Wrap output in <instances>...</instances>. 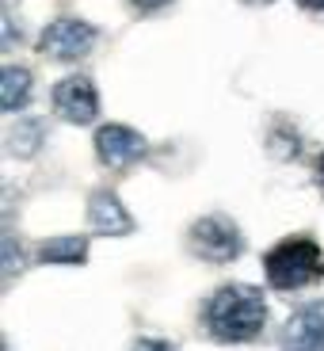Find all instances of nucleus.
Returning <instances> with one entry per match:
<instances>
[{"label":"nucleus","instance_id":"8","mask_svg":"<svg viewBox=\"0 0 324 351\" xmlns=\"http://www.w3.org/2000/svg\"><path fill=\"white\" fill-rule=\"evenodd\" d=\"M88 226L99 237H123V233L134 229V218L111 191H96L88 199Z\"/></svg>","mask_w":324,"mask_h":351},{"label":"nucleus","instance_id":"10","mask_svg":"<svg viewBox=\"0 0 324 351\" xmlns=\"http://www.w3.org/2000/svg\"><path fill=\"white\" fill-rule=\"evenodd\" d=\"M88 241L84 237H50L38 245V260L42 263H84Z\"/></svg>","mask_w":324,"mask_h":351},{"label":"nucleus","instance_id":"11","mask_svg":"<svg viewBox=\"0 0 324 351\" xmlns=\"http://www.w3.org/2000/svg\"><path fill=\"white\" fill-rule=\"evenodd\" d=\"M134 351H172V348H168L164 340H138V343H134Z\"/></svg>","mask_w":324,"mask_h":351},{"label":"nucleus","instance_id":"12","mask_svg":"<svg viewBox=\"0 0 324 351\" xmlns=\"http://www.w3.org/2000/svg\"><path fill=\"white\" fill-rule=\"evenodd\" d=\"M134 8H141V12H157V8H164L168 0H130Z\"/></svg>","mask_w":324,"mask_h":351},{"label":"nucleus","instance_id":"9","mask_svg":"<svg viewBox=\"0 0 324 351\" xmlns=\"http://www.w3.org/2000/svg\"><path fill=\"white\" fill-rule=\"evenodd\" d=\"M27 99H31V73L19 69V65H8L0 73V107L4 111H19Z\"/></svg>","mask_w":324,"mask_h":351},{"label":"nucleus","instance_id":"6","mask_svg":"<svg viewBox=\"0 0 324 351\" xmlns=\"http://www.w3.org/2000/svg\"><path fill=\"white\" fill-rule=\"evenodd\" d=\"M53 111L73 126H88L99 114V92L88 77H69L53 84Z\"/></svg>","mask_w":324,"mask_h":351},{"label":"nucleus","instance_id":"3","mask_svg":"<svg viewBox=\"0 0 324 351\" xmlns=\"http://www.w3.org/2000/svg\"><path fill=\"white\" fill-rule=\"evenodd\" d=\"M191 252L199 260H210V263H229L237 260L240 248H245V237L240 229L225 218V214H210V218H199L191 226Z\"/></svg>","mask_w":324,"mask_h":351},{"label":"nucleus","instance_id":"2","mask_svg":"<svg viewBox=\"0 0 324 351\" xmlns=\"http://www.w3.org/2000/svg\"><path fill=\"white\" fill-rule=\"evenodd\" d=\"M263 271L275 290H298L321 275V248L309 237H290L263 256Z\"/></svg>","mask_w":324,"mask_h":351},{"label":"nucleus","instance_id":"13","mask_svg":"<svg viewBox=\"0 0 324 351\" xmlns=\"http://www.w3.org/2000/svg\"><path fill=\"white\" fill-rule=\"evenodd\" d=\"M301 8H313V12H324V0H301Z\"/></svg>","mask_w":324,"mask_h":351},{"label":"nucleus","instance_id":"4","mask_svg":"<svg viewBox=\"0 0 324 351\" xmlns=\"http://www.w3.org/2000/svg\"><path fill=\"white\" fill-rule=\"evenodd\" d=\"M96 46V27L84 19H53L38 35V50L46 58H62V62H77Z\"/></svg>","mask_w":324,"mask_h":351},{"label":"nucleus","instance_id":"7","mask_svg":"<svg viewBox=\"0 0 324 351\" xmlns=\"http://www.w3.org/2000/svg\"><path fill=\"white\" fill-rule=\"evenodd\" d=\"M282 351H324V302L301 306L290 317L286 336H282Z\"/></svg>","mask_w":324,"mask_h":351},{"label":"nucleus","instance_id":"1","mask_svg":"<svg viewBox=\"0 0 324 351\" xmlns=\"http://www.w3.org/2000/svg\"><path fill=\"white\" fill-rule=\"evenodd\" d=\"M267 321V306L256 287H221L206 306H202V325L221 343H245L260 336Z\"/></svg>","mask_w":324,"mask_h":351},{"label":"nucleus","instance_id":"14","mask_svg":"<svg viewBox=\"0 0 324 351\" xmlns=\"http://www.w3.org/2000/svg\"><path fill=\"white\" fill-rule=\"evenodd\" d=\"M321 180H324V157H321Z\"/></svg>","mask_w":324,"mask_h":351},{"label":"nucleus","instance_id":"5","mask_svg":"<svg viewBox=\"0 0 324 351\" xmlns=\"http://www.w3.org/2000/svg\"><path fill=\"white\" fill-rule=\"evenodd\" d=\"M96 149H99V160H103L107 168H130L134 160H141L149 153V138L138 134L134 126L107 123V126H99V134H96Z\"/></svg>","mask_w":324,"mask_h":351}]
</instances>
